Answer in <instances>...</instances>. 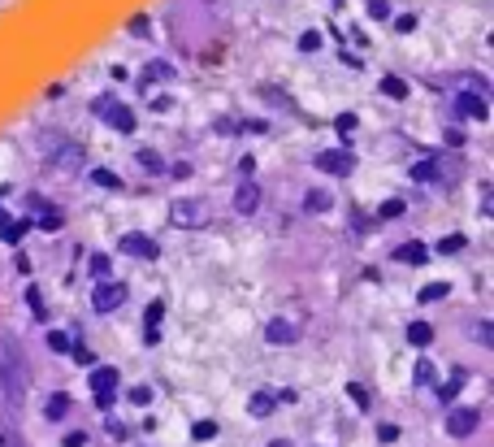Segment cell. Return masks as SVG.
I'll use <instances>...</instances> for the list:
<instances>
[{
    "mask_svg": "<svg viewBox=\"0 0 494 447\" xmlns=\"http://www.w3.org/2000/svg\"><path fill=\"white\" fill-rule=\"evenodd\" d=\"M122 304H126V283H95V291H91V308L95 313H113Z\"/></svg>",
    "mask_w": 494,
    "mask_h": 447,
    "instance_id": "277c9868",
    "label": "cell"
},
{
    "mask_svg": "<svg viewBox=\"0 0 494 447\" xmlns=\"http://www.w3.org/2000/svg\"><path fill=\"white\" fill-rule=\"evenodd\" d=\"M39 226H44V230H61V226H65L61 209H44V213H39Z\"/></svg>",
    "mask_w": 494,
    "mask_h": 447,
    "instance_id": "484cf974",
    "label": "cell"
},
{
    "mask_svg": "<svg viewBox=\"0 0 494 447\" xmlns=\"http://www.w3.org/2000/svg\"><path fill=\"white\" fill-rule=\"evenodd\" d=\"M139 165H143V170H152V174H161V170H165V161H161L156 152H147V148L139 152Z\"/></svg>",
    "mask_w": 494,
    "mask_h": 447,
    "instance_id": "1f68e13d",
    "label": "cell"
},
{
    "mask_svg": "<svg viewBox=\"0 0 494 447\" xmlns=\"http://www.w3.org/2000/svg\"><path fill=\"white\" fill-rule=\"evenodd\" d=\"M61 443H65V447H87V435H82V430H74V435H65Z\"/></svg>",
    "mask_w": 494,
    "mask_h": 447,
    "instance_id": "7bdbcfd3",
    "label": "cell"
},
{
    "mask_svg": "<svg viewBox=\"0 0 494 447\" xmlns=\"http://www.w3.org/2000/svg\"><path fill=\"white\" fill-rule=\"evenodd\" d=\"M399 213H403V200H386L382 204V218H399Z\"/></svg>",
    "mask_w": 494,
    "mask_h": 447,
    "instance_id": "b9f144b4",
    "label": "cell"
},
{
    "mask_svg": "<svg viewBox=\"0 0 494 447\" xmlns=\"http://www.w3.org/2000/svg\"><path fill=\"white\" fill-rule=\"evenodd\" d=\"M39 152H44L48 165H61V170H74V165H82V148L70 143L61 130H44V135H39Z\"/></svg>",
    "mask_w": 494,
    "mask_h": 447,
    "instance_id": "7a4b0ae2",
    "label": "cell"
},
{
    "mask_svg": "<svg viewBox=\"0 0 494 447\" xmlns=\"http://www.w3.org/2000/svg\"><path fill=\"white\" fill-rule=\"evenodd\" d=\"M265 339L269 343H291V339H300V322H291V317H273L265 326Z\"/></svg>",
    "mask_w": 494,
    "mask_h": 447,
    "instance_id": "30bf717a",
    "label": "cell"
},
{
    "mask_svg": "<svg viewBox=\"0 0 494 447\" xmlns=\"http://www.w3.org/2000/svg\"><path fill=\"white\" fill-rule=\"evenodd\" d=\"M438 174H442V170H438V161H421V165H412V178H417V183H442Z\"/></svg>",
    "mask_w": 494,
    "mask_h": 447,
    "instance_id": "e0dca14e",
    "label": "cell"
},
{
    "mask_svg": "<svg viewBox=\"0 0 494 447\" xmlns=\"http://www.w3.org/2000/svg\"><path fill=\"white\" fill-rule=\"evenodd\" d=\"M377 439H382V443H394V439H399V430H394V426H382V430H377Z\"/></svg>",
    "mask_w": 494,
    "mask_h": 447,
    "instance_id": "ee69618b",
    "label": "cell"
},
{
    "mask_svg": "<svg viewBox=\"0 0 494 447\" xmlns=\"http://www.w3.org/2000/svg\"><path fill=\"white\" fill-rule=\"evenodd\" d=\"M26 304H30V313H35V317H39V322L48 317V308H44V295H39L35 287H26Z\"/></svg>",
    "mask_w": 494,
    "mask_h": 447,
    "instance_id": "83f0119b",
    "label": "cell"
},
{
    "mask_svg": "<svg viewBox=\"0 0 494 447\" xmlns=\"http://www.w3.org/2000/svg\"><path fill=\"white\" fill-rule=\"evenodd\" d=\"M447 291H451L447 283H430V287H421V295H417V300H421V304H434V300H442Z\"/></svg>",
    "mask_w": 494,
    "mask_h": 447,
    "instance_id": "603a6c76",
    "label": "cell"
},
{
    "mask_svg": "<svg viewBox=\"0 0 494 447\" xmlns=\"http://www.w3.org/2000/svg\"><path fill=\"white\" fill-rule=\"evenodd\" d=\"M394 30H399V35H408V30H417V18H412V13H403V18L394 22Z\"/></svg>",
    "mask_w": 494,
    "mask_h": 447,
    "instance_id": "60d3db41",
    "label": "cell"
},
{
    "mask_svg": "<svg viewBox=\"0 0 494 447\" xmlns=\"http://www.w3.org/2000/svg\"><path fill=\"white\" fill-rule=\"evenodd\" d=\"M65 412H70V395H65V391L48 395V404H44V417H48V421H61Z\"/></svg>",
    "mask_w": 494,
    "mask_h": 447,
    "instance_id": "7c38bea8",
    "label": "cell"
},
{
    "mask_svg": "<svg viewBox=\"0 0 494 447\" xmlns=\"http://www.w3.org/2000/svg\"><path fill=\"white\" fill-rule=\"evenodd\" d=\"M87 270H91V274H95V278H109V270H113V261H109V256H104V252H95V256H91V261H87Z\"/></svg>",
    "mask_w": 494,
    "mask_h": 447,
    "instance_id": "d4e9b609",
    "label": "cell"
},
{
    "mask_svg": "<svg viewBox=\"0 0 494 447\" xmlns=\"http://www.w3.org/2000/svg\"><path fill=\"white\" fill-rule=\"evenodd\" d=\"M347 395L356 400V408H369V391L360 387V383H351V387H347Z\"/></svg>",
    "mask_w": 494,
    "mask_h": 447,
    "instance_id": "d590c367",
    "label": "cell"
},
{
    "mask_svg": "<svg viewBox=\"0 0 494 447\" xmlns=\"http://www.w3.org/2000/svg\"><path fill=\"white\" fill-rule=\"evenodd\" d=\"M329 204H334V200H329V191H321V187L304 195V209H308V213H325Z\"/></svg>",
    "mask_w": 494,
    "mask_h": 447,
    "instance_id": "d6986e66",
    "label": "cell"
},
{
    "mask_svg": "<svg viewBox=\"0 0 494 447\" xmlns=\"http://www.w3.org/2000/svg\"><path fill=\"white\" fill-rule=\"evenodd\" d=\"M191 435H195V443H208L212 435H217V421H195Z\"/></svg>",
    "mask_w": 494,
    "mask_h": 447,
    "instance_id": "4dcf8cb0",
    "label": "cell"
},
{
    "mask_svg": "<svg viewBox=\"0 0 494 447\" xmlns=\"http://www.w3.org/2000/svg\"><path fill=\"white\" fill-rule=\"evenodd\" d=\"M104 430H109L113 439H126V426H118V421H104Z\"/></svg>",
    "mask_w": 494,
    "mask_h": 447,
    "instance_id": "f6af8a7d",
    "label": "cell"
},
{
    "mask_svg": "<svg viewBox=\"0 0 494 447\" xmlns=\"http://www.w3.org/2000/svg\"><path fill=\"white\" fill-rule=\"evenodd\" d=\"M477 421H482V412H477V408H455L451 417H447V435L451 439H468L473 430H477Z\"/></svg>",
    "mask_w": 494,
    "mask_h": 447,
    "instance_id": "52a82bcc",
    "label": "cell"
},
{
    "mask_svg": "<svg viewBox=\"0 0 494 447\" xmlns=\"http://www.w3.org/2000/svg\"><path fill=\"white\" fill-rule=\"evenodd\" d=\"M351 152H347V148H329V152H321L317 157V170H325V174H334V178H347L351 174Z\"/></svg>",
    "mask_w": 494,
    "mask_h": 447,
    "instance_id": "8992f818",
    "label": "cell"
},
{
    "mask_svg": "<svg viewBox=\"0 0 494 447\" xmlns=\"http://www.w3.org/2000/svg\"><path fill=\"white\" fill-rule=\"evenodd\" d=\"M70 356L78 360V365H91V360H95V356H91V352H87V347H82V343H70Z\"/></svg>",
    "mask_w": 494,
    "mask_h": 447,
    "instance_id": "f35d334b",
    "label": "cell"
},
{
    "mask_svg": "<svg viewBox=\"0 0 494 447\" xmlns=\"http://www.w3.org/2000/svg\"><path fill=\"white\" fill-rule=\"evenodd\" d=\"M464 247H468V243H464V235H447V239L438 243V252H447V256H455V252H464Z\"/></svg>",
    "mask_w": 494,
    "mask_h": 447,
    "instance_id": "4316f807",
    "label": "cell"
},
{
    "mask_svg": "<svg viewBox=\"0 0 494 447\" xmlns=\"http://www.w3.org/2000/svg\"><path fill=\"white\" fill-rule=\"evenodd\" d=\"M417 387H438V369H434V360H417Z\"/></svg>",
    "mask_w": 494,
    "mask_h": 447,
    "instance_id": "ac0fdd59",
    "label": "cell"
},
{
    "mask_svg": "<svg viewBox=\"0 0 494 447\" xmlns=\"http://www.w3.org/2000/svg\"><path fill=\"white\" fill-rule=\"evenodd\" d=\"M394 261H403V265H425V243H403V247H394Z\"/></svg>",
    "mask_w": 494,
    "mask_h": 447,
    "instance_id": "2e32d148",
    "label": "cell"
},
{
    "mask_svg": "<svg viewBox=\"0 0 494 447\" xmlns=\"http://www.w3.org/2000/svg\"><path fill=\"white\" fill-rule=\"evenodd\" d=\"M269 447H291V443H286V439H277V443H269Z\"/></svg>",
    "mask_w": 494,
    "mask_h": 447,
    "instance_id": "bcb514c9",
    "label": "cell"
},
{
    "mask_svg": "<svg viewBox=\"0 0 494 447\" xmlns=\"http://www.w3.org/2000/svg\"><path fill=\"white\" fill-rule=\"evenodd\" d=\"M170 222H174L178 230H200V226H208V200H174Z\"/></svg>",
    "mask_w": 494,
    "mask_h": 447,
    "instance_id": "3957f363",
    "label": "cell"
},
{
    "mask_svg": "<svg viewBox=\"0 0 494 447\" xmlns=\"http://www.w3.org/2000/svg\"><path fill=\"white\" fill-rule=\"evenodd\" d=\"M334 130H338V139H342V148L351 143V130H356V113H338V122H334Z\"/></svg>",
    "mask_w": 494,
    "mask_h": 447,
    "instance_id": "44dd1931",
    "label": "cell"
},
{
    "mask_svg": "<svg viewBox=\"0 0 494 447\" xmlns=\"http://www.w3.org/2000/svg\"><path fill=\"white\" fill-rule=\"evenodd\" d=\"M430 339H434V326L430 322H412L408 326V343L412 347H430Z\"/></svg>",
    "mask_w": 494,
    "mask_h": 447,
    "instance_id": "5bb4252c",
    "label": "cell"
},
{
    "mask_svg": "<svg viewBox=\"0 0 494 447\" xmlns=\"http://www.w3.org/2000/svg\"><path fill=\"white\" fill-rule=\"evenodd\" d=\"M455 113H459V118H473V122H486L490 118V105H486L482 91H459L455 96Z\"/></svg>",
    "mask_w": 494,
    "mask_h": 447,
    "instance_id": "5b68a950",
    "label": "cell"
},
{
    "mask_svg": "<svg viewBox=\"0 0 494 447\" xmlns=\"http://www.w3.org/2000/svg\"><path fill=\"white\" fill-rule=\"evenodd\" d=\"M459 387H464V369H455L447 383L438 387V400H455V391H459Z\"/></svg>",
    "mask_w": 494,
    "mask_h": 447,
    "instance_id": "ffe728a7",
    "label": "cell"
},
{
    "mask_svg": "<svg viewBox=\"0 0 494 447\" xmlns=\"http://www.w3.org/2000/svg\"><path fill=\"white\" fill-rule=\"evenodd\" d=\"M122 252L126 256H147V261H156V239H147V235H139V230H130V235H122Z\"/></svg>",
    "mask_w": 494,
    "mask_h": 447,
    "instance_id": "ba28073f",
    "label": "cell"
},
{
    "mask_svg": "<svg viewBox=\"0 0 494 447\" xmlns=\"http://www.w3.org/2000/svg\"><path fill=\"white\" fill-rule=\"evenodd\" d=\"M260 209V187L252 183V178H243L239 191H235V213H243V218H252V213Z\"/></svg>",
    "mask_w": 494,
    "mask_h": 447,
    "instance_id": "9c48e42d",
    "label": "cell"
},
{
    "mask_svg": "<svg viewBox=\"0 0 494 447\" xmlns=\"http://www.w3.org/2000/svg\"><path fill=\"white\" fill-rule=\"evenodd\" d=\"M161 317H165V300H152V304H147V330H156Z\"/></svg>",
    "mask_w": 494,
    "mask_h": 447,
    "instance_id": "d6a6232c",
    "label": "cell"
},
{
    "mask_svg": "<svg viewBox=\"0 0 494 447\" xmlns=\"http://www.w3.org/2000/svg\"><path fill=\"white\" fill-rule=\"evenodd\" d=\"M147 78L170 82V78H174V65H170V61H152V65H147Z\"/></svg>",
    "mask_w": 494,
    "mask_h": 447,
    "instance_id": "cb8c5ba5",
    "label": "cell"
},
{
    "mask_svg": "<svg viewBox=\"0 0 494 447\" xmlns=\"http://www.w3.org/2000/svg\"><path fill=\"white\" fill-rule=\"evenodd\" d=\"M91 183H95V187H113V191H118V187H122V178H118V174H109V170H95V174H91Z\"/></svg>",
    "mask_w": 494,
    "mask_h": 447,
    "instance_id": "f1b7e54d",
    "label": "cell"
},
{
    "mask_svg": "<svg viewBox=\"0 0 494 447\" xmlns=\"http://www.w3.org/2000/svg\"><path fill=\"white\" fill-rule=\"evenodd\" d=\"M126 30H130V35H147V30H152V22H147L143 13H135V18L126 22Z\"/></svg>",
    "mask_w": 494,
    "mask_h": 447,
    "instance_id": "e575fe53",
    "label": "cell"
},
{
    "mask_svg": "<svg viewBox=\"0 0 494 447\" xmlns=\"http://www.w3.org/2000/svg\"><path fill=\"white\" fill-rule=\"evenodd\" d=\"M91 387L95 391H113V387H118V369H113V365H95L91 369Z\"/></svg>",
    "mask_w": 494,
    "mask_h": 447,
    "instance_id": "4fadbf2b",
    "label": "cell"
},
{
    "mask_svg": "<svg viewBox=\"0 0 494 447\" xmlns=\"http://www.w3.org/2000/svg\"><path fill=\"white\" fill-rule=\"evenodd\" d=\"M100 118H104L113 130H122V135H130V130H135V113H130L126 105H109V109L100 113Z\"/></svg>",
    "mask_w": 494,
    "mask_h": 447,
    "instance_id": "8fae6325",
    "label": "cell"
},
{
    "mask_svg": "<svg viewBox=\"0 0 494 447\" xmlns=\"http://www.w3.org/2000/svg\"><path fill=\"white\" fill-rule=\"evenodd\" d=\"M0 378H5V395H9V404H22V400H26V387H30V369H26L22 347L13 343V339L0 343Z\"/></svg>",
    "mask_w": 494,
    "mask_h": 447,
    "instance_id": "6da1fadb",
    "label": "cell"
},
{
    "mask_svg": "<svg viewBox=\"0 0 494 447\" xmlns=\"http://www.w3.org/2000/svg\"><path fill=\"white\" fill-rule=\"evenodd\" d=\"M130 404H152V387H135V391H130Z\"/></svg>",
    "mask_w": 494,
    "mask_h": 447,
    "instance_id": "74e56055",
    "label": "cell"
},
{
    "mask_svg": "<svg viewBox=\"0 0 494 447\" xmlns=\"http://www.w3.org/2000/svg\"><path fill=\"white\" fill-rule=\"evenodd\" d=\"M247 408H252V417H269V412L277 408V395H269V391H256Z\"/></svg>",
    "mask_w": 494,
    "mask_h": 447,
    "instance_id": "9a60e30c",
    "label": "cell"
},
{
    "mask_svg": "<svg viewBox=\"0 0 494 447\" xmlns=\"http://www.w3.org/2000/svg\"><path fill=\"white\" fill-rule=\"evenodd\" d=\"M382 96H394V100H403V96H408V82H403V78H394V74H386V78H382Z\"/></svg>",
    "mask_w": 494,
    "mask_h": 447,
    "instance_id": "7402d4cb",
    "label": "cell"
},
{
    "mask_svg": "<svg viewBox=\"0 0 494 447\" xmlns=\"http://www.w3.org/2000/svg\"><path fill=\"white\" fill-rule=\"evenodd\" d=\"M369 13H373L377 22H386L390 18V5H386V0H369Z\"/></svg>",
    "mask_w": 494,
    "mask_h": 447,
    "instance_id": "8d00e7d4",
    "label": "cell"
},
{
    "mask_svg": "<svg viewBox=\"0 0 494 447\" xmlns=\"http://www.w3.org/2000/svg\"><path fill=\"white\" fill-rule=\"evenodd\" d=\"M113 400H118V387H113V391H95V408H109Z\"/></svg>",
    "mask_w": 494,
    "mask_h": 447,
    "instance_id": "ab89813d",
    "label": "cell"
},
{
    "mask_svg": "<svg viewBox=\"0 0 494 447\" xmlns=\"http://www.w3.org/2000/svg\"><path fill=\"white\" fill-rule=\"evenodd\" d=\"M70 335H61V330H48V347H53V352H70Z\"/></svg>",
    "mask_w": 494,
    "mask_h": 447,
    "instance_id": "f546056e",
    "label": "cell"
},
{
    "mask_svg": "<svg viewBox=\"0 0 494 447\" xmlns=\"http://www.w3.org/2000/svg\"><path fill=\"white\" fill-rule=\"evenodd\" d=\"M300 48H304V53H317V48H321V30H304V35H300Z\"/></svg>",
    "mask_w": 494,
    "mask_h": 447,
    "instance_id": "836d02e7",
    "label": "cell"
}]
</instances>
